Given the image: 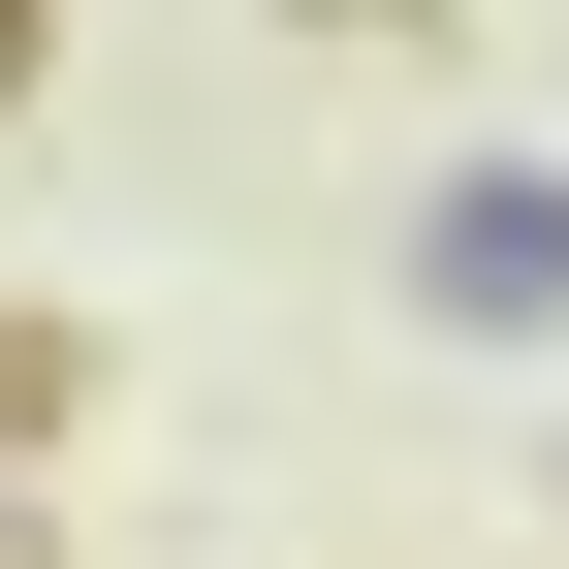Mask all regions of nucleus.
I'll return each instance as SVG.
<instances>
[{"mask_svg":"<svg viewBox=\"0 0 569 569\" xmlns=\"http://www.w3.org/2000/svg\"><path fill=\"white\" fill-rule=\"evenodd\" d=\"M411 284H443V317H569V190H538V159H443Z\"/></svg>","mask_w":569,"mask_h":569,"instance_id":"f257e3e1","label":"nucleus"},{"mask_svg":"<svg viewBox=\"0 0 569 569\" xmlns=\"http://www.w3.org/2000/svg\"><path fill=\"white\" fill-rule=\"evenodd\" d=\"M0 96H63V0H0Z\"/></svg>","mask_w":569,"mask_h":569,"instance_id":"f03ea898","label":"nucleus"}]
</instances>
